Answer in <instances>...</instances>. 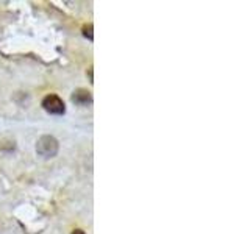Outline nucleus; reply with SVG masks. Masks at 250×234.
<instances>
[{
	"label": "nucleus",
	"mask_w": 250,
	"mask_h": 234,
	"mask_svg": "<svg viewBox=\"0 0 250 234\" xmlns=\"http://www.w3.org/2000/svg\"><path fill=\"white\" fill-rule=\"evenodd\" d=\"M58 140L50 135L41 136L36 142V153L38 156H41L42 159H50L53 156H57L58 153Z\"/></svg>",
	"instance_id": "1"
},
{
	"label": "nucleus",
	"mask_w": 250,
	"mask_h": 234,
	"mask_svg": "<svg viewBox=\"0 0 250 234\" xmlns=\"http://www.w3.org/2000/svg\"><path fill=\"white\" fill-rule=\"evenodd\" d=\"M42 108L49 114H55V116H62L66 113L64 101H62V98L58 97L57 94H47L42 98Z\"/></svg>",
	"instance_id": "2"
},
{
	"label": "nucleus",
	"mask_w": 250,
	"mask_h": 234,
	"mask_svg": "<svg viewBox=\"0 0 250 234\" xmlns=\"http://www.w3.org/2000/svg\"><path fill=\"white\" fill-rule=\"evenodd\" d=\"M70 98H72V101L78 106H88L92 103V94L88 89H83V88L75 89Z\"/></svg>",
	"instance_id": "3"
},
{
	"label": "nucleus",
	"mask_w": 250,
	"mask_h": 234,
	"mask_svg": "<svg viewBox=\"0 0 250 234\" xmlns=\"http://www.w3.org/2000/svg\"><path fill=\"white\" fill-rule=\"evenodd\" d=\"M83 36L88 38L89 41H92V39H94V35H92V23H86V25H83Z\"/></svg>",
	"instance_id": "4"
},
{
	"label": "nucleus",
	"mask_w": 250,
	"mask_h": 234,
	"mask_svg": "<svg viewBox=\"0 0 250 234\" xmlns=\"http://www.w3.org/2000/svg\"><path fill=\"white\" fill-rule=\"evenodd\" d=\"M72 234H86V233H84L83 230H74Z\"/></svg>",
	"instance_id": "5"
}]
</instances>
